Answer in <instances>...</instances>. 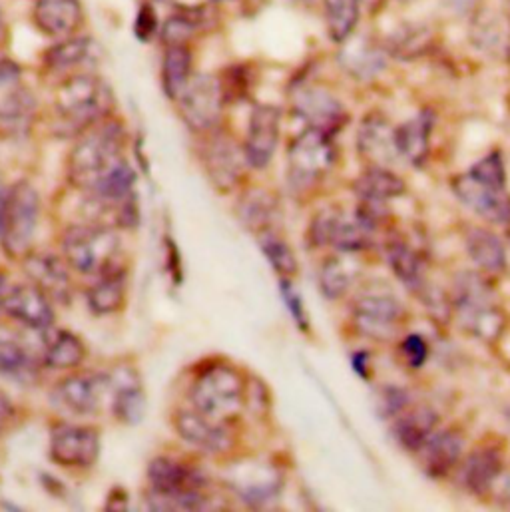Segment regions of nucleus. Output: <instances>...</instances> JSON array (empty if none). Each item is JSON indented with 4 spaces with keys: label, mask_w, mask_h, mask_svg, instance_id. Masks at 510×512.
Here are the masks:
<instances>
[{
    "label": "nucleus",
    "mask_w": 510,
    "mask_h": 512,
    "mask_svg": "<svg viewBox=\"0 0 510 512\" xmlns=\"http://www.w3.org/2000/svg\"><path fill=\"white\" fill-rule=\"evenodd\" d=\"M122 148L124 130L118 122L90 126L68 160V178L72 186L92 194L126 160Z\"/></svg>",
    "instance_id": "1"
},
{
    "label": "nucleus",
    "mask_w": 510,
    "mask_h": 512,
    "mask_svg": "<svg viewBox=\"0 0 510 512\" xmlns=\"http://www.w3.org/2000/svg\"><path fill=\"white\" fill-rule=\"evenodd\" d=\"M150 495L148 505L154 511H204L210 507L204 495L206 479L194 467L160 457L148 467Z\"/></svg>",
    "instance_id": "2"
},
{
    "label": "nucleus",
    "mask_w": 510,
    "mask_h": 512,
    "mask_svg": "<svg viewBox=\"0 0 510 512\" xmlns=\"http://www.w3.org/2000/svg\"><path fill=\"white\" fill-rule=\"evenodd\" d=\"M190 399L196 411L218 423H226L244 409L246 379L232 365H212L194 381Z\"/></svg>",
    "instance_id": "3"
},
{
    "label": "nucleus",
    "mask_w": 510,
    "mask_h": 512,
    "mask_svg": "<svg viewBox=\"0 0 510 512\" xmlns=\"http://www.w3.org/2000/svg\"><path fill=\"white\" fill-rule=\"evenodd\" d=\"M455 313L459 323L471 335L483 341H495L503 335L507 315L495 303V295L479 275H461L455 287Z\"/></svg>",
    "instance_id": "4"
},
{
    "label": "nucleus",
    "mask_w": 510,
    "mask_h": 512,
    "mask_svg": "<svg viewBox=\"0 0 510 512\" xmlns=\"http://www.w3.org/2000/svg\"><path fill=\"white\" fill-rule=\"evenodd\" d=\"M62 250L68 265L86 275H102L120 267V238L106 226L84 224L68 228L62 238Z\"/></svg>",
    "instance_id": "5"
},
{
    "label": "nucleus",
    "mask_w": 510,
    "mask_h": 512,
    "mask_svg": "<svg viewBox=\"0 0 510 512\" xmlns=\"http://www.w3.org/2000/svg\"><path fill=\"white\" fill-rule=\"evenodd\" d=\"M114 104L108 84L92 74H78L68 78L54 98L60 118L78 128H90L102 120Z\"/></svg>",
    "instance_id": "6"
},
{
    "label": "nucleus",
    "mask_w": 510,
    "mask_h": 512,
    "mask_svg": "<svg viewBox=\"0 0 510 512\" xmlns=\"http://www.w3.org/2000/svg\"><path fill=\"white\" fill-rule=\"evenodd\" d=\"M40 216L38 192L28 182L14 184L2 198L0 242L10 257H26Z\"/></svg>",
    "instance_id": "7"
},
{
    "label": "nucleus",
    "mask_w": 510,
    "mask_h": 512,
    "mask_svg": "<svg viewBox=\"0 0 510 512\" xmlns=\"http://www.w3.org/2000/svg\"><path fill=\"white\" fill-rule=\"evenodd\" d=\"M375 218L359 208L355 214L341 210H325L317 214L309 228V238L315 246H331L339 252L355 254L371 244Z\"/></svg>",
    "instance_id": "8"
},
{
    "label": "nucleus",
    "mask_w": 510,
    "mask_h": 512,
    "mask_svg": "<svg viewBox=\"0 0 510 512\" xmlns=\"http://www.w3.org/2000/svg\"><path fill=\"white\" fill-rule=\"evenodd\" d=\"M335 164V148L331 136L307 128L299 134L287 152V176L293 190L303 192L313 188Z\"/></svg>",
    "instance_id": "9"
},
{
    "label": "nucleus",
    "mask_w": 510,
    "mask_h": 512,
    "mask_svg": "<svg viewBox=\"0 0 510 512\" xmlns=\"http://www.w3.org/2000/svg\"><path fill=\"white\" fill-rule=\"evenodd\" d=\"M180 114L192 130H210L216 126L222 114L224 88L218 78L210 74L192 76L182 96L176 100Z\"/></svg>",
    "instance_id": "10"
},
{
    "label": "nucleus",
    "mask_w": 510,
    "mask_h": 512,
    "mask_svg": "<svg viewBox=\"0 0 510 512\" xmlns=\"http://www.w3.org/2000/svg\"><path fill=\"white\" fill-rule=\"evenodd\" d=\"M100 455V435L92 427L56 423L50 431V457L62 467H90Z\"/></svg>",
    "instance_id": "11"
},
{
    "label": "nucleus",
    "mask_w": 510,
    "mask_h": 512,
    "mask_svg": "<svg viewBox=\"0 0 510 512\" xmlns=\"http://www.w3.org/2000/svg\"><path fill=\"white\" fill-rule=\"evenodd\" d=\"M455 196L475 214L493 224H510V196L507 186L485 182L471 172L453 180Z\"/></svg>",
    "instance_id": "12"
},
{
    "label": "nucleus",
    "mask_w": 510,
    "mask_h": 512,
    "mask_svg": "<svg viewBox=\"0 0 510 512\" xmlns=\"http://www.w3.org/2000/svg\"><path fill=\"white\" fill-rule=\"evenodd\" d=\"M403 317L401 303L391 293H365L353 305L355 327L371 339H391Z\"/></svg>",
    "instance_id": "13"
},
{
    "label": "nucleus",
    "mask_w": 510,
    "mask_h": 512,
    "mask_svg": "<svg viewBox=\"0 0 510 512\" xmlns=\"http://www.w3.org/2000/svg\"><path fill=\"white\" fill-rule=\"evenodd\" d=\"M112 379L100 373H78L62 379L54 389L60 407L76 415H92L100 409L102 399L112 387Z\"/></svg>",
    "instance_id": "14"
},
{
    "label": "nucleus",
    "mask_w": 510,
    "mask_h": 512,
    "mask_svg": "<svg viewBox=\"0 0 510 512\" xmlns=\"http://www.w3.org/2000/svg\"><path fill=\"white\" fill-rule=\"evenodd\" d=\"M279 124V108L269 104L255 106L250 118V132L244 146L246 162L255 170H263L269 166L279 142Z\"/></svg>",
    "instance_id": "15"
},
{
    "label": "nucleus",
    "mask_w": 510,
    "mask_h": 512,
    "mask_svg": "<svg viewBox=\"0 0 510 512\" xmlns=\"http://www.w3.org/2000/svg\"><path fill=\"white\" fill-rule=\"evenodd\" d=\"M295 114L307 122L309 128L325 134L337 132L345 124V108L341 102L323 88H303L293 100Z\"/></svg>",
    "instance_id": "16"
},
{
    "label": "nucleus",
    "mask_w": 510,
    "mask_h": 512,
    "mask_svg": "<svg viewBox=\"0 0 510 512\" xmlns=\"http://www.w3.org/2000/svg\"><path fill=\"white\" fill-rule=\"evenodd\" d=\"M174 427L186 443L194 445L202 453L220 455L232 447V441L224 423H218L196 409L178 411L174 417Z\"/></svg>",
    "instance_id": "17"
},
{
    "label": "nucleus",
    "mask_w": 510,
    "mask_h": 512,
    "mask_svg": "<svg viewBox=\"0 0 510 512\" xmlns=\"http://www.w3.org/2000/svg\"><path fill=\"white\" fill-rule=\"evenodd\" d=\"M2 309L12 319L32 329H46L54 321V311L48 295L42 289H38L34 283L10 287L4 295Z\"/></svg>",
    "instance_id": "18"
},
{
    "label": "nucleus",
    "mask_w": 510,
    "mask_h": 512,
    "mask_svg": "<svg viewBox=\"0 0 510 512\" xmlns=\"http://www.w3.org/2000/svg\"><path fill=\"white\" fill-rule=\"evenodd\" d=\"M463 453V437L455 431L433 433L417 451L423 471L433 479H443L459 463Z\"/></svg>",
    "instance_id": "19"
},
{
    "label": "nucleus",
    "mask_w": 510,
    "mask_h": 512,
    "mask_svg": "<svg viewBox=\"0 0 510 512\" xmlns=\"http://www.w3.org/2000/svg\"><path fill=\"white\" fill-rule=\"evenodd\" d=\"M395 437L403 449L417 453L421 445L435 433L439 417L427 405L405 403L395 415Z\"/></svg>",
    "instance_id": "20"
},
{
    "label": "nucleus",
    "mask_w": 510,
    "mask_h": 512,
    "mask_svg": "<svg viewBox=\"0 0 510 512\" xmlns=\"http://www.w3.org/2000/svg\"><path fill=\"white\" fill-rule=\"evenodd\" d=\"M246 160V158H244ZM244 160L228 138H216L204 152V166L220 192H230L242 180ZM248 164V162H246Z\"/></svg>",
    "instance_id": "21"
},
{
    "label": "nucleus",
    "mask_w": 510,
    "mask_h": 512,
    "mask_svg": "<svg viewBox=\"0 0 510 512\" xmlns=\"http://www.w3.org/2000/svg\"><path fill=\"white\" fill-rule=\"evenodd\" d=\"M34 22L48 36H72L84 22L80 0H38Z\"/></svg>",
    "instance_id": "22"
},
{
    "label": "nucleus",
    "mask_w": 510,
    "mask_h": 512,
    "mask_svg": "<svg viewBox=\"0 0 510 512\" xmlns=\"http://www.w3.org/2000/svg\"><path fill=\"white\" fill-rule=\"evenodd\" d=\"M405 182L389 172L385 166H373L369 168L357 182H355V194L361 200V208L375 218V210L393 200L403 196Z\"/></svg>",
    "instance_id": "23"
},
{
    "label": "nucleus",
    "mask_w": 510,
    "mask_h": 512,
    "mask_svg": "<svg viewBox=\"0 0 510 512\" xmlns=\"http://www.w3.org/2000/svg\"><path fill=\"white\" fill-rule=\"evenodd\" d=\"M24 271L30 277V281L48 295V299H68L70 277L60 259L50 254H28L24 257Z\"/></svg>",
    "instance_id": "24"
},
{
    "label": "nucleus",
    "mask_w": 510,
    "mask_h": 512,
    "mask_svg": "<svg viewBox=\"0 0 510 512\" xmlns=\"http://www.w3.org/2000/svg\"><path fill=\"white\" fill-rule=\"evenodd\" d=\"M433 122H435L433 112L425 110L395 130V144H397L399 156L409 160L413 166H421L429 156Z\"/></svg>",
    "instance_id": "25"
},
{
    "label": "nucleus",
    "mask_w": 510,
    "mask_h": 512,
    "mask_svg": "<svg viewBox=\"0 0 510 512\" xmlns=\"http://www.w3.org/2000/svg\"><path fill=\"white\" fill-rule=\"evenodd\" d=\"M345 48L339 54L341 66L359 80H369L385 70V52L373 40L359 36L345 40Z\"/></svg>",
    "instance_id": "26"
},
{
    "label": "nucleus",
    "mask_w": 510,
    "mask_h": 512,
    "mask_svg": "<svg viewBox=\"0 0 510 512\" xmlns=\"http://www.w3.org/2000/svg\"><path fill=\"white\" fill-rule=\"evenodd\" d=\"M357 144H359V152L365 158L379 162V166L393 162L395 156L399 154L395 144V130L383 118H377V116H369L363 120L359 128Z\"/></svg>",
    "instance_id": "27"
},
{
    "label": "nucleus",
    "mask_w": 510,
    "mask_h": 512,
    "mask_svg": "<svg viewBox=\"0 0 510 512\" xmlns=\"http://www.w3.org/2000/svg\"><path fill=\"white\" fill-rule=\"evenodd\" d=\"M503 471V457L497 449H479L463 465V483L475 495H485L493 489Z\"/></svg>",
    "instance_id": "28"
},
{
    "label": "nucleus",
    "mask_w": 510,
    "mask_h": 512,
    "mask_svg": "<svg viewBox=\"0 0 510 512\" xmlns=\"http://www.w3.org/2000/svg\"><path fill=\"white\" fill-rule=\"evenodd\" d=\"M126 297V271L116 267L100 275L88 289V305L96 315H108L122 307Z\"/></svg>",
    "instance_id": "29"
},
{
    "label": "nucleus",
    "mask_w": 510,
    "mask_h": 512,
    "mask_svg": "<svg viewBox=\"0 0 510 512\" xmlns=\"http://www.w3.org/2000/svg\"><path fill=\"white\" fill-rule=\"evenodd\" d=\"M467 252L475 265L487 273H501L507 267L505 246L485 228H471L467 232Z\"/></svg>",
    "instance_id": "30"
},
{
    "label": "nucleus",
    "mask_w": 510,
    "mask_h": 512,
    "mask_svg": "<svg viewBox=\"0 0 510 512\" xmlns=\"http://www.w3.org/2000/svg\"><path fill=\"white\" fill-rule=\"evenodd\" d=\"M192 78V54L186 44H168L162 62V84L170 100H178Z\"/></svg>",
    "instance_id": "31"
},
{
    "label": "nucleus",
    "mask_w": 510,
    "mask_h": 512,
    "mask_svg": "<svg viewBox=\"0 0 510 512\" xmlns=\"http://www.w3.org/2000/svg\"><path fill=\"white\" fill-rule=\"evenodd\" d=\"M357 275H359L357 261L351 257V254L341 252V256H333L323 263L319 273L321 291L329 299H339L349 291Z\"/></svg>",
    "instance_id": "32"
},
{
    "label": "nucleus",
    "mask_w": 510,
    "mask_h": 512,
    "mask_svg": "<svg viewBox=\"0 0 510 512\" xmlns=\"http://www.w3.org/2000/svg\"><path fill=\"white\" fill-rule=\"evenodd\" d=\"M387 257H389V263L395 271V275L405 283L409 285L413 291L417 293H425L429 291L427 287V281H425V265H423V259L421 256L411 248L407 246L405 242H391L387 246Z\"/></svg>",
    "instance_id": "33"
},
{
    "label": "nucleus",
    "mask_w": 510,
    "mask_h": 512,
    "mask_svg": "<svg viewBox=\"0 0 510 512\" xmlns=\"http://www.w3.org/2000/svg\"><path fill=\"white\" fill-rule=\"evenodd\" d=\"M86 357L84 343L70 331H56L46 339L44 365L50 369H74Z\"/></svg>",
    "instance_id": "34"
},
{
    "label": "nucleus",
    "mask_w": 510,
    "mask_h": 512,
    "mask_svg": "<svg viewBox=\"0 0 510 512\" xmlns=\"http://www.w3.org/2000/svg\"><path fill=\"white\" fill-rule=\"evenodd\" d=\"M361 0H325V20L333 42L343 44L357 28Z\"/></svg>",
    "instance_id": "35"
},
{
    "label": "nucleus",
    "mask_w": 510,
    "mask_h": 512,
    "mask_svg": "<svg viewBox=\"0 0 510 512\" xmlns=\"http://www.w3.org/2000/svg\"><path fill=\"white\" fill-rule=\"evenodd\" d=\"M116 395L112 401L114 415L118 421L126 425H136L142 421L146 413V397L142 387L132 379V381H116Z\"/></svg>",
    "instance_id": "36"
},
{
    "label": "nucleus",
    "mask_w": 510,
    "mask_h": 512,
    "mask_svg": "<svg viewBox=\"0 0 510 512\" xmlns=\"http://www.w3.org/2000/svg\"><path fill=\"white\" fill-rule=\"evenodd\" d=\"M34 371V363L26 347L10 333L0 329V373L14 379H26Z\"/></svg>",
    "instance_id": "37"
},
{
    "label": "nucleus",
    "mask_w": 510,
    "mask_h": 512,
    "mask_svg": "<svg viewBox=\"0 0 510 512\" xmlns=\"http://www.w3.org/2000/svg\"><path fill=\"white\" fill-rule=\"evenodd\" d=\"M238 212H240V218L246 224V228H250L259 236V234L271 230V222L275 216V202L271 196L257 190L250 196H244Z\"/></svg>",
    "instance_id": "38"
},
{
    "label": "nucleus",
    "mask_w": 510,
    "mask_h": 512,
    "mask_svg": "<svg viewBox=\"0 0 510 512\" xmlns=\"http://www.w3.org/2000/svg\"><path fill=\"white\" fill-rule=\"evenodd\" d=\"M34 118V98L28 90H14L10 92L4 102L0 104V120L6 128L14 132H22L30 126Z\"/></svg>",
    "instance_id": "39"
},
{
    "label": "nucleus",
    "mask_w": 510,
    "mask_h": 512,
    "mask_svg": "<svg viewBox=\"0 0 510 512\" xmlns=\"http://www.w3.org/2000/svg\"><path fill=\"white\" fill-rule=\"evenodd\" d=\"M92 46L94 42L90 38H68L56 44L52 50H48L44 58L46 66L56 72L78 66L92 56Z\"/></svg>",
    "instance_id": "40"
},
{
    "label": "nucleus",
    "mask_w": 510,
    "mask_h": 512,
    "mask_svg": "<svg viewBox=\"0 0 510 512\" xmlns=\"http://www.w3.org/2000/svg\"><path fill=\"white\" fill-rule=\"evenodd\" d=\"M471 36L479 48H483L487 52H501L507 44L509 32H507L501 16L487 12L475 20Z\"/></svg>",
    "instance_id": "41"
},
{
    "label": "nucleus",
    "mask_w": 510,
    "mask_h": 512,
    "mask_svg": "<svg viewBox=\"0 0 510 512\" xmlns=\"http://www.w3.org/2000/svg\"><path fill=\"white\" fill-rule=\"evenodd\" d=\"M257 238H259L263 254L281 277H291L297 271V261H295L291 248L281 238H277L273 230L263 232Z\"/></svg>",
    "instance_id": "42"
},
{
    "label": "nucleus",
    "mask_w": 510,
    "mask_h": 512,
    "mask_svg": "<svg viewBox=\"0 0 510 512\" xmlns=\"http://www.w3.org/2000/svg\"><path fill=\"white\" fill-rule=\"evenodd\" d=\"M429 34L421 32V28H409L407 32H399L391 40V50L397 54H419L427 44Z\"/></svg>",
    "instance_id": "43"
},
{
    "label": "nucleus",
    "mask_w": 510,
    "mask_h": 512,
    "mask_svg": "<svg viewBox=\"0 0 510 512\" xmlns=\"http://www.w3.org/2000/svg\"><path fill=\"white\" fill-rule=\"evenodd\" d=\"M196 32V22L186 16H174L164 26V40L168 44H186V40Z\"/></svg>",
    "instance_id": "44"
},
{
    "label": "nucleus",
    "mask_w": 510,
    "mask_h": 512,
    "mask_svg": "<svg viewBox=\"0 0 510 512\" xmlns=\"http://www.w3.org/2000/svg\"><path fill=\"white\" fill-rule=\"evenodd\" d=\"M401 349H403V355H405V359L409 361V365L413 369H419L427 361L429 347H427V343H425V339L421 335H409L403 341Z\"/></svg>",
    "instance_id": "45"
},
{
    "label": "nucleus",
    "mask_w": 510,
    "mask_h": 512,
    "mask_svg": "<svg viewBox=\"0 0 510 512\" xmlns=\"http://www.w3.org/2000/svg\"><path fill=\"white\" fill-rule=\"evenodd\" d=\"M158 28V18H156V10L150 4H144L140 8V12L136 14V22H134V32L140 40H150L154 36Z\"/></svg>",
    "instance_id": "46"
},
{
    "label": "nucleus",
    "mask_w": 510,
    "mask_h": 512,
    "mask_svg": "<svg viewBox=\"0 0 510 512\" xmlns=\"http://www.w3.org/2000/svg\"><path fill=\"white\" fill-rule=\"evenodd\" d=\"M281 291H283V297H285L287 307L291 309L293 317H295L301 325H305V311H303L301 299H299V295L291 289V283H289V279H287V277H281Z\"/></svg>",
    "instance_id": "47"
},
{
    "label": "nucleus",
    "mask_w": 510,
    "mask_h": 512,
    "mask_svg": "<svg viewBox=\"0 0 510 512\" xmlns=\"http://www.w3.org/2000/svg\"><path fill=\"white\" fill-rule=\"evenodd\" d=\"M491 491H495L497 503H499L501 507L510 509V469L507 473L501 471V475L497 477V481H495V485H493Z\"/></svg>",
    "instance_id": "48"
},
{
    "label": "nucleus",
    "mask_w": 510,
    "mask_h": 512,
    "mask_svg": "<svg viewBox=\"0 0 510 512\" xmlns=\"http://www.w3.org/2000/svg\"><path fill=\"white\" fill-rule=\"evenodd\" d=\"M18 76H20L18 66L6 58H0V86L18 80Z\"/></svg>",
    "instance_id": "49"
},
{
    "label": "nucleus",
    "mask_w": 510,
    "mask_h": 512,
    "mask_svg": "<svg viewBox=\"0 0 510 512\" xmlns=\"http://www.w3.org/2000/svg\"><path fill=\"white\" fill-rule=\"evenodd\" d=\"M10 415H12V405H10L8 397H6L4 393H0V431H2L4 425L8 423Z\"/></svg>",
    "instance_id": "50"
},
{
    "label": "nucleus",
    "mask_w": 510,
    "mask_h": 512,
    "mask_svg": "<svg viewBox=\"0 0 510 512\" xmlns=\"http://www.w3.org/2000/svg\"><path fill=\"white\" fill-rule=\"evenodd\" d=\"M6 277L0 275V307H2V301H4V295H6Z\"/></svg>",
    "instance_id": "51"
},
{
    "label": "nucleus",
    "mask_w": 510,
    "mask_h": 512,
    "mask_svg": "<svg viewBox=\"0 0 510 512\" xmlns=\"http://www.w3.org/2000/svg\"><path fill=\"white\" fill-rule=\"evenodd\" d=\"M2 32H4V20H2V12H0V36H2Z\"/></svg>",
    "instance_id": "52"
},
{
    "label": "nucleus",
    "mask_w": 510,
    "mask_h": 512,
    "mask_svg": "<svg viewBox=\"0 0 510 512\" xmlns=\"http://www.w3.org/2000/svg\"><path fill=\"white\" fill-rule=\"evenodd\" d=\"M4 198V196H2ZM2 198H0V212H2ZM0 228H2V224H0Z\"/></svg>",
    "instance_id": "53"
}]
</instances>
